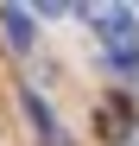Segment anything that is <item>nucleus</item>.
Here are the masks:
<instances>
[{"label":"nucleus","mask_w":139,"mask_h":146,"mask_svg":"<svg viewBox=\"0 0 139 146\" xmlns=\"http://www.w3.org/2000/svg\"><path fill=\"white\" fill-rule=\"evenodd\" d=\"M95 121H101V133H108V140H133V127H139V114H133L127 95H108V102L95 108Z\"/></svg>","instance_id":"obj_1"},{"label":"nucleus","mask_w":139,"mask_h":146,"mask_svg":"<svg viewBox=\"0 0 139 146\" xmlns=\"http://www.w3.org/2000/svg\"><path fill=\"white\" fill-rule=\"evenodd\" d=\"M0 26H7V44H13V51H32L38 26H32V13H26V7H0Z\"/></svg>","instance_id":"obj_2"},{"label":"nucleus","mask_w":139,"mask_h":146,"mask_svg":"<svg viewBox=\"0 0 139 146\" xmlns=\"http://www.w3.org/2000/svg\"><path fill=\"white\" fill-rule=\"evenodd\" d=\"M26 114H32V127H38V140H44V146H63V127H57V114L44 108V95H32V89H26Z\"/></svg>","instance_id":"obj_3"}]
</instances>
